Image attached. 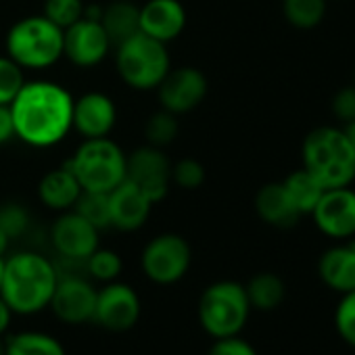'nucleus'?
Returning a JSON list of instances; mask_svg holds the SVG:
<instances>
[{"mask_svg":"<svg viewBox=\"0 0 355 355\" xmlns=\"http://www.w3.org/2000/svg\"><path fill=\"white\" fill-rule=\"evenodd\" d=\"M9 109L15 138L34 148L55 146L71 132L73 96L57 82H26Z\"/></svg>","mask_w":355,"mask_h":355,"instance_id":"nucleus-1","label":"nucleus"},{"mask_svg":"<svg viewBox=\"0 0 355 355\" xmlns=\"http://www.w3.org/2000/svg\"><path fill=\"white\" fill-rule=\"evenodd\" d=\"M59 282L53 259L36 251H19L5 257L3 297L15 315H36L51 305Z\"/></svg>","mask_w":355,"mask_h":355,"instance_id":"nucleus-2","label":"nucleus"},{"mask_svg":"<svg viewBox=\"0 0 355 355\" xmlns=\"http://www.w3.org/2000/svg\"><path fill=\"white\" fill-rule=\"evenodd\" d=\"M303 169H307L324 189L351 187L355 182V150L343 128L320 125L301 144Z\"/></svg>","mask_w":355,"mask_h":355,"instance_id":"nucleus-3","label":"nucleus"},{"mask_svg":"<svg viewBox=\"0 0 355 355\" xmlns=\"http://www.w3.org/2000/svg\"><path fill=\"white\" fill-rule=\"evenodd\" d=\"M7 55L24 69H46L63 57V30L44 15H30L11 26Z\"/></svg>","mask_w":355,"mask_h":355,"instance_id":"nucleus-4","label":"nucleus"},{"mask_svg":"<svg viewBox=\"0 0 355 355\" xmlns=\"http://www.w3.org/2000/svg\"><path fill=\"white\" fill-rule=\"evenodd\" d=\"M67 167L78 178L82 191L109 195L125 180V153L109 136L88 138L76 148Z\"/></svg>","mask_w":355,"mask_h":355,"instance_id":"nucleus-5","label":"nucleus"},{"mask_svg":"<svg viewBox=\"0 0 355 355\" xmlns=\"http://www.w3.org/2000/svg\"><path fill=\"white\" fill-rule=\"evenodd\" d=\"M197 313L201 328L214 338L241 334L251 315L245 284L234 280H218L209 284L199 299Z\"/></svg>","mask_w":355,"mask_h":355,"instance_id":"nucleus-6","label":"nucleus"},{"mask_svg":"<svg viewBox=\"0 0 355 355\" xmlns=\"http://www.w3.org/2000/svg\"><path fill=\"white\" fill-rule=\"evenodd\" d=\"M165 46L167 44L153 40L142 32L117 44L115 65L119 78L134 90H157V86L171 69V59Z\"/></svg>","mask_w":355,"mask_h":355,"instance_id":"nucleus-7","label":"nucleus"},{"mask_svg":"<svg viewBox=\"0 0 355 355\" xmlns=\"http://www.w3.org/2000/svg\"><path fill=\"white\" fill-rule=\"evenodd\" d=\"M193 263V251L184 236L175 232H163L150 239L140 255V268L144 276L161 286L180 282Z\"/></svg>","mask_w":355,"mask_h":355,"instance_id":"nucleus-8","label":"nucleus"},{"mask_svg":"<svg viewBox=\"0 0 355 355\" xmlns=\"http://www.w3.org/2000/svg\"><path fill=\"white\" fill-rule=\"evenodd\" d=\"M125 180L134 182L153 205L161 203L171 184V161L163 148L144 144L125 155Z\"/></svg>","mask_w":355,"mask_h":355,"instance_id":"nucleus-9","label":"nucleus"},{"mask_svg":"<svg viewBox=\"0 0 355 355\" xmlns=\"http://www.w3.org/2000/svg\"><path fill=\"white\" fill-rule=\"evenodd\" d=\"M142 303L138 293L119 280L107 282L96 291L94 322L109 332H125L140 320Z\"/></svg>","mask_w":355,"mask_h":355,"instance_id":"nucleus-10","label":"nucleus"},{"mask_svg":"<svg viewBox=\"0 0 355 355\" xmlns=\"http://www.w3.org/2000/svg\"><path fill=\"white\" fill-rule=\"evenodd\" d=\"M101 230L78 211H61L51 226V243L59 259L84 263L86 257L101 247Z\"/></svg>","mask_w":355,"mask_h":355,"instance_id":"nucleus-11","label":"nucleus"},{"mask_svg":"<svg viewBox=\"0 0 355 355\" xmlns=\"http://www.w3.org/2000/svg\"><path fill=\"white\" fill-rule=\"evenodd\" d=\"M96 291L98 288L92 284V280L82 272L59 274V282L49 307L65 324L92 322Z\"/></svg>","mask_w":355,"mask_h":355,"instance_id":"nucleus-12","label":"nucleus"},{"mask_svg":"<svg viewBox=\"0 0 355 355\" xmlns=\"http://www.w3.org/2000/svg\"><path fill=\"white\" fill-rule=\"evenodd\" d=\"M315 228L332 241L355 236V191L351 187L326 189L309 214Z\"/></svg>","mask_w":355,"mask_h":355,"instance_id":"nucleus-13","label":"nucleus"},{"mask_svg":"<svg viewBox=\"0 0 355 355\" xmlns=\"http://www.w3.org/2000/svg\"><path fill=\"white\" fill-rule=\"evenodd\" d=\"M207 78L197 67L169 69L163 82L157 86L159 103L163 111L184 115L197 109L207 96Z\"/></svg>","mask_w":355,"mask_h":355,"instance_id":"nucleus-14","label":"nucleus"},{"mask_svg":"<svg viewBox=\"0 0 355 355\" xmlns=\"http://www.w3.org/2000/svg\"><path fill=\"white\" fill-rule=\"evenodd\" d=\"M111 40L103 30L101 21L82 17L71 28L63 30V57H67L76 67H94L111 51Z\"/></svg>","mask_w":355,"mask_h":355,"instance_id":"nucleus-15","label":"nucleus"},{"mask_svg":"<svg viewBox=\"0 0 355 355\" xmlns=\"http://www.w3.org/2000/svg\"><path fill=\"white\" fill-rule=\"evenodd\" d=\"M115 123L117 107L111 96L103 92H86L80 98H73L71 130H76L84 140L109 136Z\"/></svg>","mask_w":355,"mask_h":355,"instance_id":"nucleus-16","label":"nucleus"},{"mask_svg":"<svg viewBox=\"0 0 355 355\" xmlns=\"http://www.w3.org/2000/svg\"><path fill=\"white\" fill-rule=\"evenodd\" d=\"M187 28V9L180 0H146L140 7V32L169 44Z\"/></svg>","mask_w":355,"mask_h":355,"instance_id":"nucleus-17","label":"nucleus"},{"mask_svg":"<svg viewBox=\"0 0 355 355\" xmlns=\"http://www.w3.org/2000/svg\"><path fill=\"white\" fill-rule=\"evenodd\" d=\"M150 209L153 203L130 180H123L109 193V222L111 228L115 230L121 232L140 230L146 224Z\"/></svg>","mask_w":355,"mask_h":355,"instance_id":"nucleus-18","label":"nucleus"},{"mask_svg":"<svg viewBox=\"0 0 355 355\" xmlns=\"http://www.w3.org/2000/svg\"><path fill=\"white\" fill-rule=\"evenodd\" d=\"M80 195H82V187L73 171L67 167V163L44 173L38 184V199L42 201V205L59 214L73 209Z\"/></svg>","mask_w":355,"mask_h":355,"instance_id":"nucleus-19","label":"nucleus"},{"mask_svg":"<svg viewBox=\"0 0 355 355\" xmlns=\"http://www.w3.org/2000/svg\"><path fill=\"white\" fill-rule=\"evenodd\" d=\"M255 211L261 218V222L274 226V228H293L299 220L301 214L291 201L286 189L282 182H270L261 187L255 195Z\"/></svg>","mask_w":355,"mask_h":355,"instance_id":"nucleus-20","label":"nucleus"},{"mask_svg":"<svg viewBox=\"0 0 355 355\" xmlns=\"http://www.w3.org/2000/svg\"><path fill=\"white\" fill-rule=\"evenodd\" d=\"M318 276L328 288L340 295L353 291L355 288V251L347 243L326 249L318 261Z\"/></svg>","mask_w":355,"mask_h":355,"instance_id":"nucleus-21","label":"nucleus"},{"mask_svg":"<svg viewBox=\"0 0 355 355\" xmlns=\"http://www.w3.org/2000/svg\"><path fill=\"white\" fill-rule=\"evenodd\" d=\"M101 26L113 46L125 42L140 32V7L130 0H113L101 11Z\"/></svg>","mask_w":355,"mask_h":355,"instance_id":"nucleus-22","label":"nucleus"},{"mask_svg":"<svg viewBox=\"0 0 355 355\" xmlns=\"http://www.w3.org/2000/svg\"><path fill=\"white\" fill-rule=\"evenodd\" d=\"M5 355H67L63 343L38 330H24L5 340Z\"/></svg>","mask_w":355,"mask_h":355,"instance_id":"nucleus-23","label":"nucleus"},{"mask_svg":"<svg viewBox=\"0 0 355 355\" xmlns=\"http://www.w3.org/2000/svg\"><path fill=\"white\" fill-rule=\"evenodd\" d=\"M245 291H247L251 309H259V311L276 309L284 301V295H286V286H284L282 278L272 272L255 274L245 284Z\"/></svg>","mask_w":355,"mask_h":355,"instance_id":"nucleus-24","label":"nucleus"},{"mask_svg":"<svg viewBox=\"0 0 355 355\" xmlns=\"http://www.w3.org/2000/svg\"><path fill=\"white\" fill-rule=\"evenodd\" d=\"M282 187L286 189L291 201L295 203V207L299 209L301 216H309L313 211V207L318 205L320 197L324 195V187L315 180V178L307 171V169H295L293 173L286 175V180L282 182Z\"/></svg>","mask_w":355,"mask_h":355,"instance_id":"nucleus-25","label":"nucleus"},{"mask_svg":"<svg viewBox=\"0 0 355 355\" xmlns=\"http://www.w3.org/2000/svg\"><path fill=\"white\" fill-rule=\"evenodd\" d=\"M328 11V0H282V13L288 26L297 30L318 28Z\"/></svg>","mask_w":355,"mask_h":355,"instance_id":"nucleus-26","label":"nucleus"},{"mask_svg":"<svg viewBox=\"0 0 355 355\" xmlns=\"http://www.w3.org/2000/svg\"><path fill=\"white\" fill-rule=\"evenodd\" d=\"M121 270H123V261H121V257L113 249L98 247L84 261L86 276L90 280H96V282H103V284L113 282V280H119Z\"/></svg>","mask_w":355,"mask_h":355,"instance_id":"nucleus-27","label":"nucleus"},{"mask_svg":"<svg viewBox=\"0 0 355 355\" xmlns=\"http://www.w3.org/2000/svg\"><path fill=\"white\" fill-rule=\"evenodd\" d=\"M178 132H180V125H178V115L169 113V111H157L153 113L146 123H144V136H146V144L153 146H167L175 140Z\"/></svg>","mask_w":355,"mask_h":355,"instance_id":"nucleus-28","label":"nucleus"},{"mask_svg":"<svg viewBox=\"0 0 355 355\" xmlns=\"http://www.w3.org/2000/svg\"><path fill=\"white\" fill-rule=\"evenodd\" d=\"M73 211H78L82 218H86L98 230L111 228V222H109V195H105V193L82 191L80 199L73 205Z\"/></svg>","mask_w":355,"mask_h":355,"instance_id":"nucleus-29","label":"nucleus"},{"mask_svg":"<svg viewBox=\"0 0 355 355\" xmlns=\"http://www.w3.org/2000/svg\"><path fill=\"white\" fill-rule=\"evenodd\" d=\"M24 71L26 69L17 65L9 55H0V105L9 107L19 94V90L28 82Z\"/></svg>","mask_w":355,"mask_h":355,"instance_id":"nucleus-30","label":"nucleus"},{"mask_svg":"<svg viewBox=\"0 0 355 355\" xmlns=\"http://www.w3.org/2000/svg\"><path fill=\"white\" fill-rule=\"evenodd\" d=\"M84 11H86L84 0H46L42 15L51 19L55 26H59L61 30H67L84 17Z\"/></svg>","mask_w":355,"mask_h":355,"instance_id":"nucleus-31","label":"nucleus"},{"mask_svg":"<svg viewBox=\"0 0 355 355\" xmlns=\"http://www.w3.org/2000/svg\"><path fill=\"white\" fill-rule=\"evenodd\" d=\"M171 182L184 191H197L205 182V167L197 159H180L171 163Z\"/></svg>","mask_w":355,"mask_h":355,"instance_id":"nucleus-32","label":"nucleus"},{"mask_svg":"<svg viewBox=\"0 0 355 355\" xmlns=\"http://www.w3.org/2000/svg\"><path fill=\"white\" fill-rule=\"evenodd\" d=\"M334 328L338 336L355 349V288L340 297L334 309Z\"/></svg>","mask_w":355,"mask_h":355,"instance_id":"nucleus-33","label":"nucleus"},{"mask_svg":"<svg viewBox=\"0 0 355 355\" xmlns=\"http://www.w3.org/2000/svg\"><path fill=\"white\" fill-rule=\"evenodd\" d=\"M28 224H30V216L21 205L9 203L5 207H0V228H3V232L11 241L21 236L28 230Z\"/></svg>","mask_w":355,"mask_h":355,"instance_id":"nucleus-34","label":"nucleus"},{"mask_svg":"<svg viewBox=\"0 0 355 355\" xmlns=\"http://www.w3.org/2000/svg\"><path fill=\"white\" fill-rule=\"evenodd\" d=\"M207 355H257V351L247 338H243L241 334H234V336L216 338Z\"/></svg>","mask_w":355,"mask_h":355,"instance_id":"nucleus-35","label":"nucleus"},{"mask_svg":"<svg viewBox=\"0 0 355 355\" xmlns=\"http://www.w3.org/2000/svg\"><path fill=\"white\" fill-rule=\"evenodd\" d=\"M330 109H332V115L340 123L355 119V84L343 86L340 90H336V94L332 96Z\"/></svg>","mask_w":355,"mask_h":355,"instance_id":"nucleus-36","label":"nucleus"},{"mask_svg":"<svg viewBox=\"0 0 355 355\" xmlns=\"http://www.w3.org/2000/svg\"><path fill=\"white\" fill-rule=\"evenodd\" d=\"M13 138H15V125H13L11 109L0 105V146L11 142Z\"/></svg>","mask_w":355,"mask_h":355,"instance_id":"nucleus-37","label":"nucleus"},{"mask_svg":"<svg viewBox=\"0 0 355 355\" xmlns=\"http://www.w3.org/2000/svg\"><path fill=\"white\" fill-rule=\"evenodd\" d=\"M13 309L9 307V303L0 297V336H5L7 330L11 328V322H13Z\"/></svg>","mask_w":355,"mask_h":355,"instance_id":"nucleus-38","label":"nucleus"},{"mask_svg":"<svg viewBox=\"0 0 355 355\" xmlns=\"http://www.w3.org/2000/svg\"><path fill=\"white\" fill-rule=\"evenodd\" d=\"M343 134L347 136V140H349L351 148L355 150V119H351V121L343 123Z\"/></svg>","mask_w":355,"mask_h":355,"instance_id":"nucleus-39","label":"nucleus"},{"mask_svg":"<svg viewBox=\"0 0 355 355\" xmlns=\"http://www.w3.org/2000/svg\"><path fill=\"white\" fill-rule=\"evenodd\" d=\"M9 243H11V239L3 232V228H0V255H5V253H7Z\"/></svg>","mask_w":355,"mask_h":355,"instance_id":"nucleus-40","label":"nucleus"},{"mask_svg":"<svg viewBox=\"0 0 355 355\" xmlns=\"http://www.w3.org/2000/svg\"><path fill=\"white\" fill-rule=\"evenodd\" d=\"M3 272H5V255H0V286H3Z\"/></svg>","mask_w":355,"mask_h":355,"instance_id":"nucleus-41","label":"nucleus"},{"mask_svg":"<svg viewBox=\"0 0 355 355\" xmlns=\"http://www.w3.org/2000/svg\"><path fill=\"white\" fill-rule=\"evenodd\" d=\"M345 243H347V245H349V247L355 251V236H353V239H349V241H345Z\"/></svg>","mask_w":355,"mask_h":355,"instance_id":"nucleus-42","label":"nucleus"},{"mask_svg":"<svg viewBox=\"0 0 355 355\" xmlns=\"http://www.w3.org/2000/svg\"><path fill=\"white\" fill-rule=\"evenodd\" d=\"M0 355H5V340H3V336H0Z\"/></svg>","mask_w":355,"mask_h":355,"instance_id":"nucleus-43","label":"nucleus"},{"mask_svg":"<svg viewBox=\"0 0 355 355\" xmlns=\"http://www.w3.org/2000/svg\"><path fill=\"white\" fill-rule=\"evenodd\" d=\"M353 84H355V73H353Z\"/></svg>","mask_w":355,"mask_h":355,"instance_id":"nucleus-44","label":"nucleus"}]
</instances>
